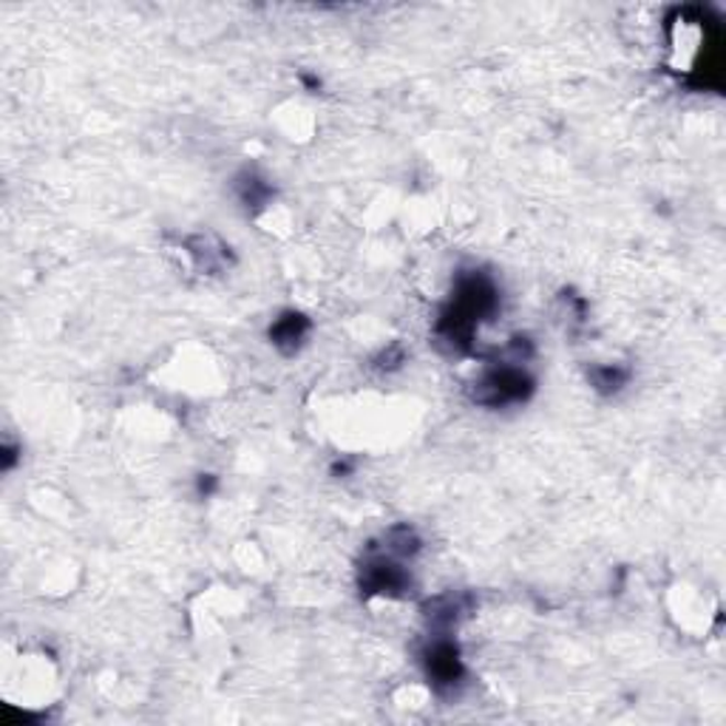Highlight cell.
Listing matches in <instances>:
<instances>
[{
	"label": "cell",
	"mask_w": 726,
	"mask_h": 726,
	"mask_svg": "<svg viewBox=\"0 0 726 726\" xmlns=\"http://www.w3.org/2000/svg\"><path fill=\"white\" fill-rule=\"evenodd\" d=\"M409 582L406 571L397 565L395 553H377L372 557L361 571V587L366 593H384V596H395Z\"/></svg>",
	"instance_id": "cell-2"
},
{
	"label": "cell",
	"mask_w": 726,
	"mask_h": 726,
	"mask_svg": "<svg viewBox=\"0 0 726 726\" xmlns=\"http://www.w3.org/2000/svg\"><path fill=\"white\" fill-rule=\"evenodd\" d=\"M534 392V381L517 366H497L483 375L474 386V400L483 406H508L519 404Z\"/></svg>",
	"instance_id": "cell-1"
},
{
	"label": "cell",
	"mask_w": 726,
	"mask_h": 726,
	"mask_svg": "<svg viewBox=\"0 0 726 726\" xmlns=\"http://www.w3.org/2000/svg\"><path fill=\"white\" fill-rule=\"evenodd\" d=\"M591 377L598 392H619L630 375H627V370H619V366H598V370L591 372Z\"/></svg>",
	"instance_id": "cell-5"
},
{
	"label": "cell",
	"mask_w": 726,
	"mask_h": 726,
	"mask_svg": "<svg viewBox=\"0 0 726 726\" xmlns=\"http://www.w3.org/2000/svg\"><path fill=\"white\" fill-rule=\"evenodd\" d=\"M426 673H429L431 684L438 690H451V686L463 684L465 667L460 661V650L451 645L449 639H438L426 652Z\"/></svg>",
	"instance_id": "cell-3"
},
{
	"label": "cell",
	"mask_w": 726,
	"mask_h": 726,
	"mask_svg": "<svg viewBox=\"0 0 726 726\" xmlns=\"http://www.w3.org/2000/svg\"><path fill=\"white\" fill-rule=\"evenodd\" d=\"M307 332H310V321L301 312H284L270 327V341L276 343L282 352H296L304 338H307Z\"/></svg>",
	"instance_id": "cell-4"
}]
</instances>
